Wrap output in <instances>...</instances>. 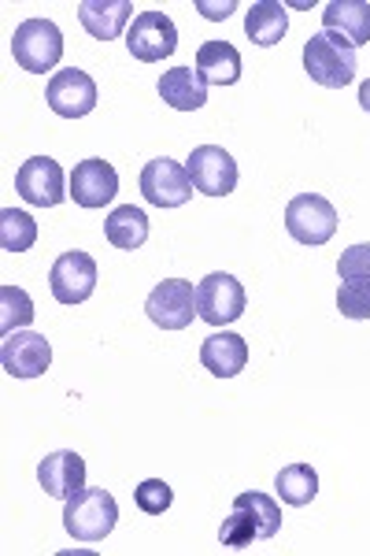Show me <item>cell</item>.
Listing matches in <instances>:
<instances>
[{
	"instance_id": "6da1fadb",
	"label": "cell",
	"mask_w": 370,
	"mask_h": 556,
	"mask_svg": "<svg viewBox=\"0 0 370 556\" xmlns=\"http://www.w3.org/2000/svg\"><path fill=\"white\" fill-rule=\"evenodd\" d=\"M115 523H119V505H115L112 493L101 486H86L82 493H75V497L67 501V508H63V527H67V534L86 545L104 542V538L115 531Z\"/></svg>"
},
{
	"instance_id": "7a4b0ae2",
	"label": "cell",
	"mask_w": 370,
	"mask_h": 556,
	"mask_svg": "<svg viewBox=\"0 0 370 556\" xmlns=\"http://www.w3.org/2000/svg\"><path fill=\"white\" fill-rule=\"evenodd\" d=\"M12 56L15 64L30 75H44V71H56L63 60V34L52 20H26L15 26L12 34Z\"/></svg>"
},
{
	"instance_id": "3957f363",
	"label": "cell",
	"mask_w": 370,
	"mask_h": 556,
	"mask_svg": "<svg viewBox=\"0 0 370 556\" xmlns=\"http://www.w3.org/2000/svg\"><path fill=\"white\" fill-rule=\"evenodd\" d=\"M304 71L311 75V83L327 89H345L359 71L356 49H348L345 41H333L330 34H315L304 45Z\"/></svg>"
},
{
	"instance_id": "277c9868",
	"label": "cell",
	"mask_w": 370,
	"mask_h": 556,
	"mask_svg": "<svg viewBox=\"0 0 370 556\" xmlns=\"http://www.w3.org/2000/svg\"><path fill=\"white\" fill-rule=\"evenodd\" d=\"M285 230L301 245H327L337 235V208L319 193H301L285 208Z\"/></svg>"
},
{
	"instance_id": "5b68a950",
	"label": "cell",
	"mask_w": 370,
	"mask_h": 556,
	"mask_svg": "<svg viewBox=\"0 0 370 556\" xmlns=\"http://www.w3.org/2000/svg\"><path fill=\"white\" fill-rule=\"evenodd\" d=\"M245 286L227 271H215L196 282V316L212 327H227L245 316Z\"/></svg>"
},
{
	"instance_id": "8992f818",
	"label": "cell",
	"mask_w": 370,
	"mask_h": 556,
	"mask_svg": "<svg viewBox=\"0 0 370 556\" xmlns=\"http://www.w3.org/2000/svg\"><path fill=\"white\" fill-rule=\"evenodd\" d=\"M144 312L156 327L164 330H186L196 316V286L189 278H164L144 301Z\"/></svg>"
},
{
	"instance_id": "52a82bcc",
	"label": "cell",
	"mask_w": 370,
	"mask_h": 556,
	"mask_svg": "<svg viewBox=\"0 0 370 556\" xmlns=\"http://www.w3.org/2000/svg\"><path fill=\"white\" fill-rule=\"evenodd\" d=\"M126 49H130L133 60L141 64H160L170 52L178 49V30L175 20L167 12H141L133 15L130 30H126Z\"/></svg>"
},
{
	"instance_id": "ba28073f",
	"label": "cell",
	"mask_w": 370,
	"mask_h": 556,
	"mask_svg": "<svg viewBox=\"0 0 370 556\" xmlns=\"http://www.w3.org/2000/svg\"><path fill=\"white\" fill-rule=\"evenodd\" d=\"M193 178L182 164H175V160L160 156V160H149V164L141 167V193L149 204H156V208H182L189 204V197H193Z\"/></svg>"
},
{
	"instance_id": "9c48e42d",
	"label": "cell",
	"mask_w": 370,
	"mask_h": 556,
	"mask_svg": "<svg viewBox=\"0 0 370 556\" xmlns=\"http://www.w3.org/2000/svg\"><path fill=\"white\" fill-rule=\"evenodd\" d=\"M189 178L204 197H227L238 190V160L222 146H196L186 164Z\"/></svg>"
},
{
	"instance_id": "30bf717a",
	"label": "cell",
	"mask_w": 370,
	"mask_h": 556,
	"mask_svg": "<svg viewBox=\"0 0 370 556\" xmlns=\"http://www.w3.org/2000/svg\"><path fill=\"white\" fill-rule=\"evenodd\" d=\"M15 190L26 204L34 208H56L67 197V178H63V167L52 156H30L15 175Z\"/></svg>"
},
{
	"instance_id": "8fae6325",
	"label": "cell",
	"mask_w": 370,
	"mask_h": 556,
	"mask_svg": "<svg viewBox=\"0 0 370 556\" xmlns=\"http://www.w3.org/2000/svg\"><path fill=\"white\" fill-rule=\"evenodd\" d=\"M97 260L75 249V253H63L49 271V286H52V298L60 304H82L93 298L97 290Z\"/></svg>"
},
{
	"instance_id": "7c38bea8",
	"label": "cell",
	"mask_w": 370,
	"mask_h": 556,
	"mask_svg": "<svg viewBox=\"0 0 370 556\" xmlns=\"http://www.w3.org/2000/svg\"><path fill=\"white\" fill-rule=\"evenodd\" d=\"M0 364L12 379H41L52 367V345L49 338L34 334V330H15L0 345Z\"/></svg>"
},
{
	"instance_id": "4fadbf2b",
	"label": "cell",
	"mask_w": 370,
	"mask_h": 556,
	"mask_svg": "<svg viewBox=\"0 0 370 556\" xmlns=\"http://www.w3.org/2000/svg\"><path fill=\"white\" fill-rule=\"evenodd\" d=\"M44 101H49V108L60 115V119H86V115L97 108V83L78 67L56 71Z\"/></svg>"
},
{
	"instance_id": "5bb4252c",
	"label": "cell",
	"mask_w": 370,
	"mask_h": 556,
	"mask_svg": "<svg viewBox=\"0 0 370 556\" xmlns=\"http://www.w3.org/2000/svg\"><path fill=\"white\" fill-rule=\"evenodd\" d=\"M119 193V175L107 160H82L71 172V197H75L78 208H104Z\"/></svg>"
},
{
	"instance_id": "9a60e30c",
	"label": "cell",
	"mask_w": 370,
	"mask_h": 556,
	"mask_svg": "<svg viewBox=\"0 0 370 556\" xmlns=\"http://www.w3.org/2000/svg\"><path fill=\"white\" fill-rule=\"evenodd\" d=\"M322 34L333 41H345L348 49L370 41V4L367 0H330L322 8Z\"/></svg>"
},
{
	"instance_id": "2e32d148",
	"label": "cell",
	"mask_w": 370,
	"mask_h": 556,
	"mask_svg": "<svg viewBox=\"0 0 370 556\" xmlns=\"http://www.w3.org/2000/svg\"><path fill=\"white\" fill-rule=\"evenodd\" d=\"M38 482L49 497L56 501H71L75 493L86 490V460L71 450H60V453H49L44 460L38 464Z\"/></svg>"
},
{
	"instance_id": "e0dca14e",
	"label": "cell",
	"mask_w": 370,
	"mask_h": 556,
	"mask_svg": "<svg viewBox=\"0 0 370 556\" xmlns=\"http://www.w3.org/2000/svg\"><path fill=\"white\" fill-rule=\"evenodd\" d=\"M201 364L215 379H233L248 364V342L241 334H233V330H215L201 345Z\"/></svg>"
},
{
	"instance_id": "ac0fdd59",
	"label": "cell",
	"mask_w": 370,
	"mask_h": 556,
	"mask_svg": "<svg viewBox=\"0 0 370 556\" xmlns=\"http://www.w3.org/2000/svg\"><path fill=\"white\" fill-rule=\"evenodd\" d=\"M133 15V4L130 0H82L78 4V20L89 30V38L97 41H115L119 34L126 30Z\"/></svg>"
},
{
	"instance_id": "d6986e66",
	"label": "cell",
	"mask_w": 370,
	"mask_h": 556,
	"mask_svg": "<svg viewBox=\"0 0 370 556\" xmlns=\"http://www.w3.org/2000/svg\"><path fill=\"white\" fill-rule=\"evenodd\" d=\"M160 97L175 108V112H196L207 104V83L193 67H170L160 78Z\"/></svg>"
},
{
	"instance_id": "ffe728a7",
	"label": "cell",
	"mask_w": 370,
	"mask_h": 556,
	"mask_svg": "<svg viewBox=\"0 0 370 556\" xmlns=\"http://www.w3.org/2000/svg\"><path fill=\"white\" fill-rule=\"evenodd\" d=\"M196 75L207 86H233L241 78V52L230 41H204L196 52Z\"/></svg>"
},
{
	"instance_id": "44dd1931",
	"label": "cell",
	"mask_w": 370,
	"mask_h": 556,
	"mask_svg": "<svg viewBox=\"0 0 370 556\" xmlns=\"http://www.w3.org/2000/svg\"><path fill=\"white\" fill-rule=\"evenodd\" d=\"M289 30V15H285V4H278V0H256V4L248 8L245 15V34L252 38V45H278L285 38Z\"/></svg>"
},
{
	"instance_id": "7402d4cb",
	"label": "cell",
	"mask_w": 370,
	"mask_h": 556,
	"mask_svg": "<svg viewBox=\"0 0 370 556\" xmlns=\"http://www.w3.org/2000/svg\"><path fill=\"white\" fill-rule=\"evenodd\" d=\"M104 238L123 253H133V249H141L149 241V215L133 208V204H123L104 219Z\"/></svg>"
},
{
	"instance_id": "603a6c76",
	"label": "cell",
	"mask_w": 370,
	"mask_h": 556,
	"mask_svg": "<svg viewBox=\"0 0 370 556\" xmlns=\"http://www.w3.org/2000/svg\"><path fill=\"white\" fill-rule=\"evenodd\" d=\"M275 490L289 508H304V505H311L315 493H319V475H315L311 464H289V468L278 471Z\"/></svg>"
},
{
	"instance_id": "cb8c5ba5",
	"label": "cell",
	"mask_w": 370,
	"mask_h": 556,
	"mask_svg": "<svg viewBox=\"0 0 370 556\" xmlns=\"http://www.w3.org/2000/svg\"><path fill=\"white\" fill-rule=\"evenodd\" d=\"M38 241V223L34 215H26L20 208H4L0 212V249L4 253H26Z\"/></svg>"
},
{
	"instance_id": "d4e9b609",
	"label": "cell",
	"mask_w": 370,
	"mask_h": 556,
	"mask_svg": "<svg viewBox=\"0 0 370 556\" xmlns=\"http://www.w3.org/2000/svg\"><path fill=\"white\" fill-rule=\"evenodd\" d=\"M233 508H245V513L256 519L259 538H275L282 531V508H278V501L267 497V493H259V490L238 493V497H233Z\"/></svg>"
},
{
	"instance_id": "484cf974",
	"label": "cell",
	"mask_w": 370,
	"mask_h": 556,
	"mask_svg": "<svg viewBox=\"0 0 370 556\" xmlns=\"http://www.w3.org/2000/svg\"><path fill=\"white\" fill-rule=\"evenodd\" d=\"M26 323H34V301L26 298L20 286H4V290H0V330L15 334Z\"/></svg>"
},
{
	"instance_id": "4316f807",
	"label": "cell",
	"mask_w": 370,
	"mask_h": 556,
	"mask_svg": "<svg viewBox=\"0 0 370 556\" xmlns=\"http://www.w3.org/2000/svg\"><path fill=\"white\" fill-rule=\"evenodd\" d=\"M337 308L345 319H370V278H341Z\"/></svg>"
},
{
	"instance_id": "83f0119b",
	"label": "cell",
	"mask_w": 370,
	"mask_h": 556,
	"mask_svg": "<svg viewBox=\"0 0 370 556\" xmlns=\"http://www.w3.org/2000/svg\"><path fill=\"white\" fill-rule=\"evenodd\" d=\"M219 538H222V545H230V549H248V545L259 538V527L245 508H233V516L222 523Z\"/></svg>"
},
{
	"instance_id": "f1b7e54d",
	"label": "cell",
	"mask_w": 370,
	"mask_h": 556,
	"mask_svg": "<svg viewBox=\"0 0 370 556\" xmlns=\"http://www.w3.org/2000/svg\"><path fill=\"white\" fill-rule=\"evenodd\" d=\"M133 501H138V508L144 516H164L170 508V501H175V493L164 479H144L138 490H133Z\"/></svg>"
},
{
	"instance_id": "f546056e",
	"label": "cell",
	"mask_w": 370,
	"mask_h": 556,
	"mask_svg": "<svg viewBox=\"0 0 370 556\" xmlns=\"http://www.w3.org/2000/svg\"><path fill=\"white\" fill-rule=\"evenodd\" d=\"M337 275L341 278H370V245H352L337 260Z\"/></svg>"
},
{
	"instance_id": "4dcf8cb0",
	"label": "cell",
	"mask_w": 370,
	"mask_h": 556,
	"mask_svg": "<svg viewBox=\"0 0 370 556\" xmlns=\"http://www.w3.org/2000/svg\"><path fill=\"white\" fill-rule=\"evenodd\" d=\"M196 8H201L207 20H227L230 12H238V4H233V0H227V4H207V0H196Z\"/></svg>"
},
{
	"instance_id": "1f68e13d",
	"label": "cell",
	"mask_w": 370,
	"mask_h": 556,
	"mask_svg": "<svg viewBox=\"0 0 370 556\" xmlns=\"http://www.w3.org/2000/svg\"><path fill=\"white\" fill-rule=\"evenodd\" d=\"M359 108H363V112H370V78L363 86H359Z\"/></svg>"
}]
</instances>
